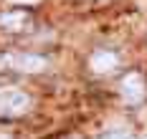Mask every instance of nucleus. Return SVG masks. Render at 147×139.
<instances>
[{
  "label": "nucleus",
  "mask_w": 147,
  "mask_h": 139,
  "mask_svg": "<svg viewBox=\"0 0 147 139\" xmlns=\"http://www.w3.org/2000/svg\"><path fill=\"white\" fill-rule=\"evenodd\" d=\"M145 139H147V137H145Z\"/></svg>",
  "instance_id": "nucleus-8"
},
{
  "label": "nucleus",
  "mask_w": 147,
  "mask_h": 139,
  "mask_svg": "<svg viewBox=\"0 0 147 139\" xmlns=\"http://www.w3.org/2000/svg\"><path fill=\"white\" fill-rule=\"evenodd\" d=\"M30 106V96L18 89H0V116H18Z\"/></svg>",
  "instance_id": "nucleus-1"
},
{
  "label": "nucleus",
  "mask_w": 147,
  "mask_h": 139,
  "mask_svg": "<svg viewBox=\"0 0 147 139\" xmlns=\"http://www.w3.org/2000/svg\"><path fill=\"white\" fill-rule=\"evenodd\" d=\"M26 23H28V13H23V10H13V13L0 15V25L5 31H20Z\"/></svg>",
  "instance_id": "nucleus-5"
},
{
  "label": "nucleus",
  "mask_w": 147,
  "mask_h": 139,
  "mask_svg": "<svg viewBox=\"0 0 147 139\" xmlns=\"http://www.w3.org/2000/svg\"><path fill=\"white\" fill-rule=\"evenodd\" d=\"M91 71H96V74H107V71H112L114 66H117V53H112V51H96L94 56H91Z\"/></svg>",
  "instance_id": "nucleus-4"
},
{
  "label": "nucleus",
  "mask_w": 147,
  "mask_h": 139,
  "mask_svg": "<svg viewBox=\"0 0 147 139\" xmlns=\"http://www.w3.org/2000/svg\"><path fill=\"white\" fill-rule=\"evenodd\" d=\"M104 139H124V137H119V134H107Z\"/></svg>",
  "instance_id": "nucleus-6"
},
{
  "label": "nucleus",
  "mask_w": 147,
  "mask_h": 139,
  "mask_svg": "<svg viewBox=\"0 0 147 139\" xmlns=\"http://www.w3.org/2000/svg\"><path fill=\"white\" fill-rule=\"evenodd\" d=\"M0 139H10V137H8V134H0Z\"/></svg>",
  "instance_id": "nucleus-7"
},
{
  "label": "nucleus",
  "mask_w": 147,
  "mask_h": 139,
  "mask_svg": "<svg viewBox=\"0 0 147 139\" xmlns=\"http://www.w3.org/2000/svg\"><path fill=\"white\" fill-rule=\"evenodd\" d=\"M0 61L5 63L8 68L26 71V74H38V71L46 68V58L33 56V53H5V56H0Z\"/></svg>",
  "instance_id": "nucleus-2"
},
{
  "label": "nucleus",
  "mask_w": 147,
  "mask_h": 139,
  "mask_svg": "<svg viewBox=\"0 0 147 139\" xmlns=\"http://www.w3.org/2000/svg\"><path fill=\"white\" fill-rule=\"evenodd\" d=\"M122 96L129 104L142 101V96H145V81H142L140 74H127V76L122 78Z\"/></svg>",
  "instance_id": "nucleus-3"
}]
</instances>
